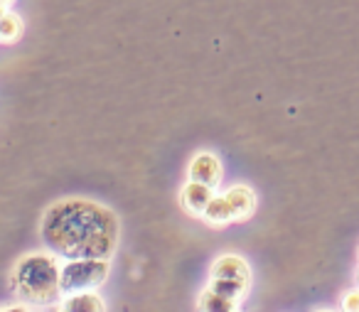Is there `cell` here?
<instances>
[{"label":"cell","instance_id":"1","mask_svg":"<svg viewBox=\"0 0 359 312\" xmlns=\"http://www.w3.org/2000/svg\"><path fill=\"white\" fill-rule=\"evenodd\" d=\"M118 219L111 209L89 199H65L42 217V241L67 261L114 256L118 246Z\"/></svg>","mask_w":359,"mask_h":312},{"label":"cell","instance_id":"2","mask_svg":"<svg viewBox=\"0 0 359 312\" xmlns=\"http://www.w3.org/2000/svg\"><path fill=\"white\" fill-rule=\"evenodd\" d=\"M60 271L57 263L50 256H27L20 261V266L15 268V295L18 300L27 302V305H50L62 295V283H60Z\"/></svg>","mask_w":359,"mask_h":312},{"label":"cell","instance_id":"3","mask_svg":"<svg viewBox=\"0 0 359 312\" xmlns=\"http://www.w3.org/2000/svg\"><path fill=\"white\" fill-rule=\"evenodd\" d=\"M106 278H109V261L106 258H76L60 271L62 292H67V295L96 290L99 285H104Z\"/></svg>","mask_w":359,"mask_h":312},{"label":"cell","instance_id":"4","mask_svg":"<svg viewBox=\"0 0 359 312\" xmlns=\"http://www.w3.org/2000/svg\"><path fill=\"white\" fill-rule=\"evenodd\" d=\"M212 290L239 302L249 290V266L239 256H222L212 266Z\"/></svg>","mask_w":359,"mask_h":312},{"label":"cell","instance_id":"5","mask_svg":"<svg viewBox=\"0 0 359 312\" xmlns=\"http://www.w3.org/2000/svg\"><path fill=\"white\" fill-rule=\"evenodd\" d=\"M219 177H222V168H219V160H217L215 155L205 153V155H197V158L192 160L190 179H195V182H202V184H207V187L217 189Z\"/></svg>","mask_w":359,"mask_h":312},{"label":"cell","instance_id":"6","mask_svg":"<svg viewBox=\"0 0 359 312\" xmlns=\"http://www.w3.org/2000/svg\"><path fill=\"white\" fill-rule=\"evenodd\" d=\"M224 199L229 202L234 222H244V219H249L256 209V197L249 187H231L229 192L224 194Z\"/></svg>","mask_w":359,"mask_h":312},{"label":"cell","instance_id":"7","mask_svg":"<svg viewBox=\"0 0 359 312\" xmlns=\"http://www.w3.org/2000/svg\"><path fill=\"white\" fill-rule=\"evenodd\" d=\"M212 197H215V194H212V187L192 179V182L182 189V207H185L190 214H205V209H207V204L212 202Z\"/></svg>","mask_w":359,"mask_h":312},{"label":"cell","instance_id":"8","mask_svg":"<svg viewBox=\"0 0 359 312\" xmlns=\"http://www.w3.org/2000/svg\"><path fill=\"white\" fill-rule=\"evenodd\" d=\"M205 222L212 224V226H222V224H229L234 222V217H231V209H229V202H226L224 197H212V202L207 204L205 209Z\"/></svg>","mask_w":359,"mask_h":312},{"label":"cell","instance_id":"9","mask_svg":"<svg viewBox=\"0 0 359 312\" xmlns=\"http://www.w3.org/2000/svg\"><path fill=\"white\" fill-rule=\"evenodd\" d=\"M65 310L69 312H101L104 310V302L99 300V295L91 290L86 292H74V297H69V300L65 302Z\"/></svg>","mask_w":359,"mask_h":312},{"label":"cell","instance_id":"10","mask_svg":"<svg viewBox=\"0 0 359 312\" xmlns=\"http://www.w3.org/2000/svg\"><path fill=\"white\" fill-rule=\"evenodd\" d=\"M200 307L202 310H234L236 307V302L234 300H229V297H224L222 292H217V290H207L205 295H202V300H200Z\"/></svg>","mask_w":359,"mask_h":312},{"label":"cell","instance_id":"11","mask_svg":"<svg viewBox=\"0 0 359 312\" xmlns=\"http://www.w3.org/2000/svg\"><path fill=\"white\" fill-rule=\"evenodd\" d=\"M22 32V22L18 15H11V13H6V15L0 18V40L6 42H13L18 40Z\"/></svg>","mask_w":359,"mask_h":312},{"label":"cell","instance_id":"12","mask_svg":"<svg viewBox=\"0 0 359 312\" xmlns=\"http://www.w3.org/2000/svg\"><path fill=\"white\" fill-rule=\"evenodd\" d=\"M344 310H359V292H349L344 300Z\"/></svg>","mask_w":359,"mask_h":312},{"label":"cell","instance_id":"13","mask_svg":"<svg viewBox=\"0 0 359 312\" xmlns=\"http://www.w3.org/2000/svg\"><path fill=\"white\" fill-rule=\"evenodd\" d=\"M0 6L6 8V6H11V0H0Z\"/></svg>","mask_w":359,"mask_h":312},{"label":"cell","instance_id":"14","mask_svg":"<svg viewBox=\"0 0 359 312\" xmlns=\"http://www.w3.org/2000/svg\"><path fill=\"white\" fill-rule=\"evenodd\" d=\"M3 15H6V8H3V6H0V18H3Z\"/></svg>","mask_w":359,"mask_h":312}]
</instances>
